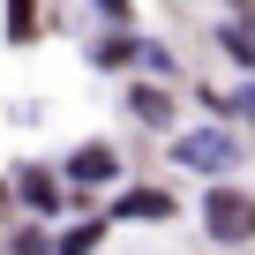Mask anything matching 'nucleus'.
<instances>
[{"instance_id": "7ed1b4c3", "label": "nucleus", "mask_w": 255, "mask_h": 255, "mask_svg": "<svg viewBox=\"0 0 255 255\" xmlns=\"http://www.w3.org/2000/svg\"><path fill=\"white\" fill-rule=\"evenodd\" d=\"M113 173H120V158H113V143H83V150L68 158V180H75V188H105Z\"/></svg>"}, {"instance_id": "423d86ee", "label": "nucleus", "mask_w": 255, "mask_h": 255, "mask_svg": "<svg viewBox=\"0 0 255 255\" xmlns=\"http://www.w3.org/2000/svg\"><path fill=\"white\" fill-rule=\"evenodd\" d=\"M218 45H225V60L255 68V15H233V23H218Z\"/></svg>"}, {"instance_id": "6e6552de", "label": "nucleus", "mask_w": 255, "mask_h": 255, "mask_svg": "<svg viewBox=\"0 0 255 255\" xmlns=\"http://www.w3.org/2000/svg\"><path fill=\"white\" fill-rule=\"evenodd\" d=\"M135 113H143V120H173V98H165L158 83H135Z\"/></svg>"}, {"instance_id": "9d476101", "label": "nucleus", "mask_w": 255, "mask_h": 255, "mask_svg": "<svg viewBox=\"0 0 255 255\" xmlns=\"http://www.w3.org/2000/svg\"><path fill=\"white\" fill-rule=\"evenodd\" d=\"M98 240H105V218H83V225L60 233V248H98Z\"/></svg>"}, {"instance_id": "f257e3e1", "label": "nucleus", "mask_w": 255, "mask_h": 255, "mask_svg": "<svg viewBox=\"0 0 255 255\" xmlns=\"http://www.w3.org/2000/svg\"><path fill=\"white\" fill-rule=\"evenodd\" d=\"M203 225H210V240H233V248L255 240V195H240V188L218 180V188L203 195Z\"/></svg>"}, {"instance_id": "1a4fd4ad", "label": "nucleus", "mask_w": 255, "mask_h": 255, "mask_svg": "<svg viewBox=\"0 0 255 255\" xmlns=\"http://www.w3.org/2000/svg\"><path fill=\"white\" fill-rule=\"evenodd\" d=\"M128 60H135V45H128V30L98 38V68H128Z\"/></svg>"}, {"instance_id": "f03ea898", "label": "nucleus", "mask_w": 255, "mask_h": 255, "mask_svg": "<svg viewBox=\"0 0 255 255\" xmlns=\"http://www.w3.org/2000/svg\"><path fill=\"white\" fill-rule=\"evenodd\" d=\"M173 158H180V165H195V173H233L240 143L225 135V128H195V135H180V143H173Z\"/></svg>"}, {"instance_id": "9b49d317", "label": "nucleus", "mask_w": 255, "mask_h": 255, "mask_svg": "<svg viewBox=\"0 0 255 255\" xmlns=\"http://www.w3.org/2000/svg\"><path fill=\"white\" fill-rule=\"evenodd\" d=\"M98 15H105L113 30H128V23H135V0H98Z\"/></svg>"}, {"instance_id": "20e7f679", "label": "nucleus", "mask_w": 255, "mask_h": 255, "mask_svg": "<svg viewBox=\"0 0 255 255\" xmlns=\"http://www.w3.org/2000/svg\"><path fill=\"white\" fill-rule=\"evenodd\" d=\"M15 195H23L30 210H45V218L60 210V180H53L45 165H23V173H15Z\"/></svg>"}, {"instance_id": "0eeeda50", "label": "nucleus", "mask_w": 255, "mask_h": 255, "mask_svg": "<svg viewBox=\"0 0 255 255\" xmlns=\"http://www.w3.org/2000/svg\"><path fill=\"white\" fill-rule=\"evenodd\" d=\"M8 38H15V45L38 38V0H8Z\"/></svg>"}, {"instance_id": "39448f33", "label": "nucleus", "mask_w": 255, "mask_h": 255, "mask_svg": "<svg viewBox=\"0 0 255 255\" xmlns=\"http://www.w3.org/2000/svg\"><path fill=\"white\" fill-rule=\"evenodd\" d=\"M113 210H120V218H143V225H158V218H173V195H165V188H128Z\"/></svg>"}]
</instances>
